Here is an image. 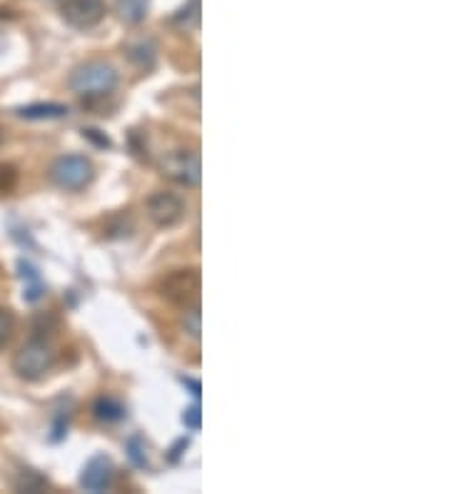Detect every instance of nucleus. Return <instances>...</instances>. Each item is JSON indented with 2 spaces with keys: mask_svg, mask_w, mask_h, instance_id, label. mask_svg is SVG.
I'll use <instances>...</instances> for the list:
<instances>
[{
  "mask_svg": "<svg viewBox=\"0 0 449 494\" xmlns=\"http://www.w3.org/2000/svg\"><path fill=\"white\" fill-rule=\"evenodd\" d=\"M23 121H60L68 115V105L60 102H33V105H23L15 111Z\"/></svg>",
  "mask_w": 449,
  "mask_h": 494,
  "instance_id": "obj_9",
  "label": "nucleus"
},
{
  "mask_svg": "<svg viewBox=\"0 0 449 494\" xmlns=\"http://www.w3.org/2000/svg\"><path fill=\"white\" fill-rule=\"evenodd\" d=\"M112 477H115V470H112V462L105 454H95L93 460H88V464L83 467V474H80V487L85 492H105L110 484H112Z\"/></svg>",
  "mask_w": 449,
  "mask_h": 494,
  "instance_id": "obj_8",
  "label": "nucleus"
},
{
  "mask_svg": "<svg viewBox=\"0 0 449 494\" xmlns=\"http://www.w3.org/2000/svg\"><path fill=\"white\" fill-rule=\"evenodd\" d=\"M0 140H3V135H0Z\"/></svg>",
  "mask_w": 449,
  "mask_h": 494,
  "instance_id": "obj_21",
  "label": "nucleus"
},
{
  "mask_svg": "<svg viewBox=\"0 0 449 494\" xmlns=\"http://www.w3.org/2000/svg\"><path fill=\"white\" fill-rule=\"evenodd\" d=\"M182 383L188 384V387H190V390H192V394H195V397H200V384L198 383H192V380H188V377H185Z\"/></svg>",
  "mask_w": 449,
  "mask_h": 494,
  "instance_id": "obj_20",
  "label": "nucleus"
},
{
  "mask_svg": "<svg viewBox=\"0 0 449 494\" xmlns=\"http://www.w3.org/2000/svg\"><path fill=\"white\" fill-rule=\"evenodd\" d=\"M95 178V168L85 155H63L50 168V180L58 185L60 190H83Z\"/></svg>",
  "mask_w": 449,
  "mask_h": 494,
  "instance_id": "obj_3",
  "label": "nucleus"
},
{
  "mask_svg": "<svg viewBox=\"0 0 449 494\" xmlns=\"http://www.w3.org/2000/svg\"><path fill=\"white\" fill-rule=\"evenodd\" d=\"M182 327H185V333L192 337V340H198L200 337V310L198 307H188L185 315H182Z\"/></svg>",
  "mask_w": 449,
  "mask_h": 494,
  "instance_id": "obj_16",
  "label": "nucleus"
},
{
  "mask_svg": "<svg viewBox=\"0 0 449 494\" xmlns=\"http://www.w3.org/2000/svg\"><path fill=\"white\" fill-rule=\"evenodd\" d=\"M53 364H55V353L40 337H33L28 344H23L18 353H15V357H13V370L25 383H38V380H43L50 373Z\"/></svg>",
  "mask_w": 449,
  "mask_h": 494,
  "instance_id": "obj_2",
  "label": "nucleus"
},
{
  "mask_svg": "<svg viewBox=\"0 0 449 494\" xmlns=\"http://www.w3.org/2000/svg\"><path fill=\"white\" fill-rule=\"evenodd\" d=\"M148 215L158 228H175L185 218V200L175 192L160 190L155 195H150Z\"/></svg>",
  "mask_w": 449,
  "mask_h": 494,
  "instance_id": "obj_7",
  "label": "nucleus"
},
{
  "mask_svg": "<svg viewBox=\"0 0 449 494\" xmlns=\"http://www.w3.org/2000/svg\"><path fill=\"white\" fill-rule=\"evenodd\" d=\"M202 414H200V404H192V407H188L185 412H182V424L188 427V430H192V432H198L200 430V420Z\"/></svg>",
  "mask_w": 449,
  "mask_h": 494,
  "instance_id": "obj_18",
  "label": "nucleus"
},
{
  "mask_svg": "<svg viewBox=\"0 0 449 494\" xmlns=\"http://www.w3.org/2000/svg\"><path fill=\"white\" fill-rule=\"evenodd\" d=\"M13 487L18 492H40V489L48 487V479L35 472V470H30V467H20L15 477H13Z\"/></svg>",
  "mask_w": 449,
  "mask_h": 494,
  "instance_id": "obj_11",
  "label": "nucleus"
},
{
  "mask_svg": "<svg viewBox=\"0 0 449 494\" xmlns=\"http://www.w3.org/2000/svg\"><path fill=\"white\" fill-rule=\"evenodd\" d=\"M118 11L122 21L135 25V23L145 21L148 15V0H118Z\"/></svg>",
  "mask_w": 449,
  "mask_h": 494,
  "instance_id": "obj_12",
  "label": "nucleus"
},
{
  "mask_svg": "<svg viewBox=\"0 0 449 494\" xmlns=\"http://www.w3.org/2000/svg\"><path fill=\"white\" fill-rule=\"evenodd\" d=\"M63 21L78 28V31H90L105 18V3L102 0H63L60 5Z\"/></svg>",
  "mask_w": 449,
  "mask_h": 494,
  "instance_id": "obj_6",
  "label": "nucleus"
},
{
  "mask_svg": "<svg viewBox=\"0 0 449 494\" xmlns=\"http://www.w3.org/2000/svg\"><path fill=\"white\" fill-rule=\"evenodd\" d=\"M93 414H95V420L105 424H115L122 422L125 417H128V410H125V404L115 400V397H98L95 404H93Z\"/></svg>",
  "mask_w": 449,
  "mask_h": 494,
  "instance_id": "obj_10",
  "label": "nucleus"
},
{
  "mask_svg": "<svg viewBox=\"0 0 449 494\" xmlns=\"http://www.w3.org/2000/svg\"><path fill=\"white\" fill-rule=\"evenodd\" d=\"M70 91L78 92L83 98H100L118 88V71L102 61H90L78 65L70 73Z\"/></svg>",
  "mask_w": 449,
  "mask_h": 494,
  "instance_id": "obj_1",
  "label": "nucleus"
},
{
  "mask_svg": "<svg viewBox=\"0 0 449 494\" xmlns=\"http://www.w3.org/2000/svg\"><path fill=\"white\" fill-rule=\"evenodd\" d=\"M20 270H23V277H28V287H25V300L28 303H35L40 295H43V285H40L38 273L30 267L28 263H20Z\"/></svg>",
  "mask_w": 449,
  "mask_h": 494,
  "instance_id": "obj_14",
  "label": "nucleus"
},
{
  "mask_svg": "<svg viewBox=\"0 0 449 494\" xmlns=\"http://www.w3.org/2000/svg\"><path fill=\"white\" fill-rule=\"evenodd\" d=\"M18 182V172L13 165H0V192H8L15 188Z\"/></svg>",
  "mask_w": 449,
  "mask_h": 494,
  "instance_id": "obj_17",
  "label": "nucleus"
},
{
  "mask_svg": "<svg viewBox=\"0 0 449 494\" xmlns=\"http://www.w3.org/2000/svg\"><path fill=\"white\" fill-rule=\"evenodd\" d=\"M162 175L185 188H198L200 185V155L195 150H175L170 152L162 162Z\"/></svg>",
  "mask_w": 449,
  "mask_h": 494,
  "instance_id": "obj_5",
  "label": "nucleus"
},
{
  "mask_svg": "<svg viewBox=\"0 0 449 494\" xmlns=\"http://www.w3.org/2000/svg\"><path fill=\"white\" fill-rule=\"evenodd\" d=\"M128 457L135 467H148V452H145V444L140 437H132L128 442Z\"/></svg>",
  "mask_w": 449,
  "mask_h": 494,
  "instance_id": "obj_15",
  "label": "nucleus"
},
{
  "mask_svg": "<svg viewBox=\"0 0 449 494\" xmlns=\"http://www.w3.org/2000/svg\"><path fill=\"white\" fill-rule=\"evenodd\" d=\"M200 273L195 267L190 270H175L168 277L160 280V295L172 305H180L182 310L188 307H198L200 303Z\"/></svg>",
  "mask_w": 449,
  "mask_h": 494,
  "instance_id": "obj_4",
  "label": "nucleus"
},
{
  "mask_svg": "<svg viewBox=\"0 0 449 494\" xmlns=\"http://www.w3.org/2000/svg\"><path fill=\"white\" fill-rule=\"evenodd\" d=\"M83 138H88V140H93L98 148H110V138H105L100 131H93V128H88V131H83Z\"/></svg>",
  "mask_w": 449,
  "mask_h": 494,
  "instance_id": "obj_19",
  "label": "nucleus"
},
{
  "mask_svg": "<svg viewBox=\"0 0 449 494\" xmlns=\"http://www.w3.org/2000/svg\"><path fill=\"white\" fill-rule=\"evenodd\" d=\"M15 334V315L10 307H0V350L8 347Z\"/></svg>",
  "mask_w": 449,
  "mask_h": 494,
  "instance_id": "obj_13",
  "label": "nucleus"
}]
</instances>
